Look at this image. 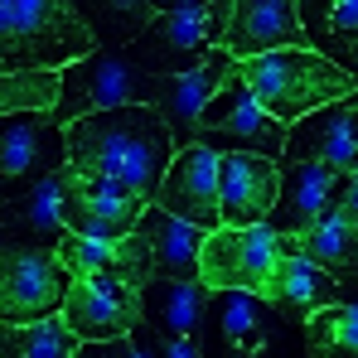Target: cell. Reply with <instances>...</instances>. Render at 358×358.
Masks as SVG:
<instances>
[{
  "label": "cell",
  "instance_id": "25",
  "mask_svg": "<svg viewBox=\"0 0 358 358\" xmlns=\"http://www.w3.org/2000/svg\"><path fill=\"white\" fill-rule=\"evenodd\" d=\"M305 349L315 358H358V300H339L305 324Z\"/></svg>",
  "mask_w": 358,
  "mask_h": 358
},
{
  "label": "cell",
  "instance_id": "14",
  "mask_svg": "<svg viewBox=\"0 0 358 358\" xmlns=\"http://www.w3.org/2000/svg\"><path fill=\"white\" fill-rule=\"evenodd\" d=\"M305 39L310 34H305L296 0H242V5H233L223 54L247 63V59H266V54H286V49H310Z\"/></svg>",
  "mask_w": 358,
  "mask_h": 358
},
{
  "label": "cell",
  "instance_id": "24",
  "mask_svg": "<svg viewBox=\"0 0 358 358\" xmlns=\"http://www.w3.org/2000/svg\"><path fill=\"white\" fill-rule=\"evenodd\" d=\"M305 262H315L324 276H334V281H358V228L334 208V213H324L315 228H305L300 238H291Z\"/></svg>",
  "mask_w": 358,
  "mask_h": 358
},
{
  "label": "cell",
  "instance_id": "9",
  "mask_svg": "<svg viewBox=\"0 0 358 358\" xmlns=\"http://www.w3.org/2000/svg\"><path fill=\"white\" fill-rule=\"evenodd\" d=\"M150 213V199L121 189L112 179H87L63 170V228L92 242H121L141 233V218Z\"/></svg>",
  "mask_w": 358,
  "mask_h": 358
},
{
  "label": "cell",
  "instance_id": "1",
  "mask_svg": "<svg viewBox=\"0 0 358 358\" xmlns=\"http://www.w3.org/2000/svg\"><path fill=\"white\" fill-rule=\"evenodd\" d=\"M179 145L155 107H117L68 126V170L87 179H112L141 199H160V184Z\"/></svg>",
  "mask_w": 358,
  "mask_h": 358
},
{
  "label": "cell",
  "instance_id": "7",
  "mask_svg": "<svg viewBox=\"0 0 358 358\" xmlns=\"http://www.w3.org/2000/svg\"><path fill=\"white\" fill-rule=\"evenodd\" d=\"M68 296H73V271L59 262V252H5V266H0L5 329L54 320L63 315Z\"/></svg>",
  "mask_w": 358,
  "mask_h": 358
},
{
  "label": "cell",
  "instance_id": "6",
  "mask_svg": "<svg viewBox=\"0 0 358 358\" xmlns=\"http://www.w3.org/2000/svg\"><path fill=\"white\" fill-rule=\"evenodd\" d=\"M194 145H208V150H218V155H262V160H281L286 145H291V126H281V121L252 97V87L233 73V78L223 83V92L208 102Z\"/></svg>",
  "mask_w": 358,
  "mask_h": 358
},
{
  "label": "cell",
  "instance_id": "18",
  "mask_svg": "<svg viewBox=\"0 0 358 358\" xmlns=\"http://www.w3.org/2000/svg\"><path fill=\"white\" fill-rule=\"evenodd\" d=\"M5 252H59L63 242V170L5 199Z\"/></svg>",
  "mask_w": 358,
  "mask_h": 358
},
{
  "label": "cell",
  "instance_id": "30",
  "mask_svg": "<svg viewBox=\"0 0 358 358\" xmlns=\"http://www.w3.org/2000/svg\"><path fill=\"white\" fill-rule=\"evenodd\" d=\"M136 339L150 349V358H203V354H199V344H175V339H160V334H155V329H145V324L136 329Z\"/></svg>",
  "mask_w": 358,
  "mask_h": 358
},
{
  "label": "cell",
  "instance_id": "10",
  "mask_svg": "<svg viewBox=\"0 0 358 358\" xmlns=\"http://www.w3.org/2000/svg\"><path fill=\"white\" fill-rule=\"evenodd\" d=\"M68 170V131L49 112H20L5 117L0 136V175H5V199L34 189L39 179Z\"/></svg>",
  "mask_w": 358,
  "mask_h": 358
},
{
  "label": "cell",
  "instance_id": "22",
  "mask_svg": "<svg viewBox=\"0 0 358 358\" xmlns=\"http://www.w3.org/2000/svg\"><path fill=\"white\" fill-rule=\"evenodd\" d=\"M141 233H145L150 257H155V281H199L203 247H208L203 228H194L184 218H170L165 208L150 203V213L141 218Z\"/></svg>",
  "mask_w": 358,
  "mask_h": 358
},
{
  "label": "cell",
  "instance_id": "15",
  "mask_svg": "<svg viewBox=\"0 0 358 358\" xmlns=\"http://www.w3.org/2000/svg\"><path fill=\"white\" fill-rule=\"evenodd\" d=\"M344 184H349V179L334 175V170H324V165L286 160V165H281V199H276L271 228H276L281 238H300L305 228H315L324 213L339 208Z\"/></svg>",
  "mask_w": 358,
  "mask_h": 358
},
{
  "label": "cell",
  "instance_id": "23",
  "mask_svg": "<svg viewBox=\"0 0 358 358\" xmlns=\"http://www.w3.org/2000/svg\"><path fill=\"white\" fill-rule=\"evenodd\" d=\"M305 34L315 44V54L334 59L339 68H349L358 78V0H305L300 5Z\"/></svg>",
  "mask_w": 358,
  "mask_h": 358
},
{
  "label": "cell",
  "instance_id": "3",
  "mask_svg": "<svg viewBox=\"0 0 358 358\" xmlns=\"http://www.w3.org/2000/svg\"><path fill=\"white\" fill-rule=\"evenodd\" d=\"M97 39L78 5L63 0H5L0 5V59L5 73H63L92 59Z\"/></svg>",
  "mask_w": 358,
  "mask_h": 358
},
{
  "label": "cell",
  "instance_id": "13",
  "mask_svg": "<svg viewBox=\"0 0 358 358\" xmlns=\"http://www.w3.org/2000/svg\"><path fill=\"white\" fill-rule=\"evenodd\" d=\"M223 155L208 145H184L170 165V175L160 184L155 208H165L170 218H184L203 233H223V189H218Z\"/></svg>",
  "mask_w": 358,
  "mask_h": 358
},
{
  "label": "cell",
  "instance_id": "31",
  "mask_svg": "<svg viewBox=\"0 0 358 358\" xmlns=\"http://www.w3.org/2000/svg\"><path fill=\"white\" fill-rule=\"evenodd\" d=\"M339 213H344V218H349V223L358 228V175L349 179V184H344V199H339Z\"/></svg>",
  "mask_w": 358,
  "mask_h": 358
},
{
  "label": "cell",
  "instance_id": "16",
  "mask_svg": "<svg viewBox=\"0 0 358 358\" xmlns=\"http://www.w3.org/2000/svg\"><path fill=\"white\" fill-rule=\"evenodd\" d=\"M233 73H238V59H228V54L218 49L203 68H194V73H184V78H160L155 112L165 117V126H170V136H175L179 150L199 141V121H203L208 102L223 92V83H228Z\"/></svg>",
  "mask_w": 358,
  "mask_h": 358
},
{
  "label": "cell",
  "instance_id": "2",
  "mask_svg": "<svg viewBox=\"0 0 358 358\" xmlns=\"http://www.w3.org/2000/svg\"><path fill=\"white\" fill-rule=\"evenodd\" d=\"M238 78L281 126H296V121L315 117V112H324V107L358 92L354 73L339 68L334 59H324V54H315V49H286V54L247 59L238 63Z\"/></svg>",
  "mask_w": 358,
  "mask_h": 358
},
{
  "label": "cell",
  "instance_id": "17",
  "mask_svg": "<svg viewBox=\"0 0 358 358\" xmlns=\"http://www.w3.org/2000/svg\"><path fill=\"white\" fill-rule=\"evenodd\" d=\"M218 189H223V228H262L276 213L281 170L276 160L262 155H223Z\"/></svg>",
  "mask_w": 358,
  "mask_h": 358
},
{
  "label": "cell",
  "instance_id": "26",
  "mask_svg": "<svg viewBox=\"0 0 358 358\" xmlns=\"http://www.w3.org/2000/svg\"><path fill=\"white\" fill-rule=\"evenodd\" d=\"M78 15H83V24L92 29V39H102V44H136L150 24H155V5H136V0H107V5H78Z\"/></svg>",
  "mask_w": 358,
  "mask_h": 358
},
{
  "label": "cell",
  "instance_id": "29",
  "mask_svg": "<svg viewBox=\"0 0 358 358\" xmlns=\"http://www.w3.org/2000/svg\"><path fill=\"white\" fill-rule=\"evenodd\" d=\"M78 358H150V349L136 334H126V339H107V344H83Z\"/></svg>",
  "mask_w": 358,
  "mask_h": 358
},
{
  "label": "cell",
  "instance_id": "21",
  "mask_svg": "<svg viewBox=\"0 0 358 358\" xmlns=\"http://www.w3.org/2000/svg\"><path fill=\"white\" fill-rule=\"evenodd\" d=\"M208 300H213V291L203 281H150L141 291L145 329H155L160 339H175V344H194L203 329Z\"/></svg>",
  "mask_w": 358,
  "mask_h": 358
},
{
  "label": "cell",
  "instance_id": "20",
  "mask_svg": "<svg viewBox=\"0 0 358 358\" xmlns=\"http://www.w3.org/2000/svg\"><path fill=\"white\" fill-rule=\"evenodd\" d=\"M262 300H266L276 315L310 324L320 310L339 305V281L324 276L315 262H305L296 247H291V238H286V257H281V266L271 271V281L262 286Z\"/></svg>",
  "mask_w": 358,
  "mask_h": 358
},
{
  "label": "cell",
  "instance_id": "32",
  "mask_svg": "<svg viewBox=\"0 0 358 358\" xmlns=\"http://www.w3.org/2000/svg\"><path fill=\"white\" fill-rule=\"evenodd\" d=\"M354 141H358V107H354Z\"/></svg>",
  "mask_w": 358,
  "mask_h": 358
},
{
  "label": "cell",
  "instance_id": "28",
  "mask_svg": "<svg viewBox=\"0 0 358 358\" xmlns=\"http://www.w3.org/2000/svg\"><path fill=\"white\" fill-rule=\"evenodd\" d=\"M63 102V73H5L0 78V107L5 117L20 112H49Z\"/></svg>",
  "mask_w": 358,
  "mask_h": 358
},
{
  "label": "cell",
  "instance_id": "8",
  "mask_svg": "<svg viewBox=\"0 0 358 358\" xmlns=\"http://www.w3.org/2000/svg\"><path fill=\"white\" fill-rule=\"evenodd\" d=\"M281 257H286V238L271 223H262V228H223V233H208L199 281L208 291H252V296H262V286L271 281Z\"/></svg>",
  "mask_w": 358,
  "mask_h": 358
},
{
  "label": "cell",
  "instance_id": "27",
  "mask_svg": "<svg viewBox=\"0 0 358 358\" xmlns=\"http://www.w3.org/2000/svg\"><path fill=\"white\" fill-rule=\"evenodd\" d=\"M78 349H83V339L63 324V315H54V320H39V324L5 329L0 358H78Z\"/></svg>",
  "mask_w": 358,
  "mask_h": 358
},
{
  "label": "cell",
  "instance_id": "11",
  "mask_svg": "<svg viewBox=\"0 0 358 358\" xmlns=\"http://www.w3.org/2000/svg\"><path fill=\"white\" fill-rule=\"evenodd\" d=\"M63 324L83 339V344H107V339H126L145 324L141 310V291L121 276H87L73 281V296L63 305Z\"/></svg>",
  "mask_w": 358,
  "mask_h": 358
},
{
  "label": "cell",
  "instance_id": "19",
  "mask_svg": "<svg viewBox=\"0 0 358 358\" xmlns=\"http://www.w3.org/2000/svg\"><path fill=\"white\" fill-rule=\"evenodd\" d=\"M286 160H310V165H324L334 175L354 179L358 175V141H354V107L349 102H334L315 117H305L291 126V145H286Z\"/></svg>",
  "mask_w": 358,
  "mask_h": 358
},
{
  "label": "cell",
  "instance_id": "4",
  "mask_svg": "<svg viewBox=\"0 0 358 358\" xmlns=\"http://www.w3.org/2000/svg\"><path fill=\"white\" fill-rule=\"evenodd\" d=\"M233 5L228 0H189L155 15V24L126 49V59L150 78H184L213 59L228 39Z\"/></svg>",
  "mask_w": 358,
  "mask_h": 358
},
{
  "label": "cell",
  "instance_id": "12",
  "mask_svg": "<svg viewBox=\"0 0 358 358\" xmlns=\"http://www.w3.org/2000/svg\"><path fill=\"white\" fill-rule=\"evenodd\" d=\"M271 349V305L252 291H213L199 329L203 358H262Z\"/></svg>",
  "mask_w": 358,
  "mask_h": 358
},
{
  "label": "cell",
  "instance_id": "5",
  "mask_svg": "<svg viewBox=\"0 0 358 358\" xmlns=\"http://www.w3.org/2000/svg\"><path fill=\"white\" fill-rule=\"evenodd\" d=\"M155 97H160V78L136 68L126 59V49H97L92 59L63 68V102L54 107V121L68 131V126L97 117V112L155 107Z\"/></svg>",
  "mask_w": 358,
  "mask_h": 358
}]
</instances>
